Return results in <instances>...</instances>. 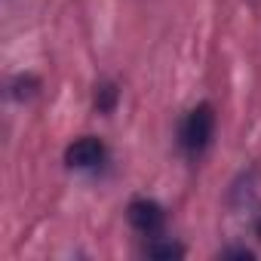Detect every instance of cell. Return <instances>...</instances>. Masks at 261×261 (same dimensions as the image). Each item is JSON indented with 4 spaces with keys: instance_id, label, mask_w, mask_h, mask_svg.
I'll return each mask as SVG.
<instances>
[{
    "instance_id": "obj_1",
    "label": "cell",
    "mask_w": 261,
    "mask_h": 261,
    "mask_svg": "<svg viewBox=\"0 0 261 261\" xmlns=\"http://www.w3.org/2000/svg\"><path fill=\"white\" fill-rule=\"evenodd\" d=\"M215 139V108L209 101H200L197 108H191L181 120L178 129V145L188 157H200L206 154V148Z\"/></svg>"
},
{
    "instance_id": "obj_2",
    "label": "cell",
    "mask_w": 261,
    "mask_h": 261,
    "mask_svg": "<svg viewBox=\"0 0 261 261\" xmlns=\"http://www.w3.org/2000/svg\"><path fill=\"white\" fill-rule=\"evenodd\" d=\"M126 218H129V224H133L139 233H145V237H157V233H163V227H166V212H163V206H160L157 200H148V197H136L133 203H129Z\"/></svg>"
},
{
    "instance_id": "obj_3",
    "label": "cell",
    "mask_w": 261,
    "mask_h": 261,
    "mask_svg": "<svg viewBox=\"0 0 261 261\" xmlns=\"http://www.w3.org/2000/svg\"><path fill=\"white\" fill-rule=\"evenodd\" d=\"M105 160H108V148H105V142L95 139V136H83V139L71 142L68 151H65V163H68L71 169H83V172L98 169Z\"/></svg>"
},
{
    "instance_id": "obj_4",
    "label": "cell",
    "mask_w": 261,
    "mask_h": 261,
    "mask_svg": "<svg viewBox=\"0 0 261 261\" xmlns=\"http://www.w3.org/2000/svg\"><path fill=\"white\" fill-rule=\"evenodd\" d=\"M145 255L148 258H181L185 249L178 243H172V240H154V243L145 246Z\"/></svg>"
},
{
    "instance_id": "obj_5",
    "label": "cell",
    "mask_w": 261,
    "mask_h": 261,
    "mask_svg": "<svg viewBox=\"0 0 261 261\" xmlns=\"http://www.w3.org/2000/svg\"><path fill=\"white\" fill-rule=\"evenodd\" d=\"M117 98H120V89H117L114 83H98V86H95V108H98L101 114H111L114 105H117Z\"/></svg>"
},
{
    "instance_id": "obj_6",
    "label": "cell",
    "mask_w": 261,
    "mask_h": 261,
    "mask_svg": "<svg viewBox=\"0 0 261 261\" xmlns=\"http://www.w3.org/2000/svg\"><path fill=\"white\" fill-rule=\"evenodd\" d=\"M40 89V80L34 77V74H19L16 80H13V98H31L34 92Z\"/></svg>"
}]
</instances>
